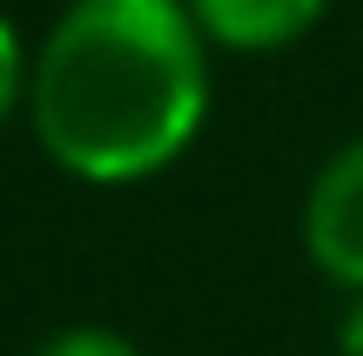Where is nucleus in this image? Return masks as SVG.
I'll return each instance as SVG.
<instances>
[{
	"label": "nucleus",
	"mask_w": 363,
	"mask_h": 356,
	"mask_svg": "<svg viewBox=\"0 0 363 356\" xmlns=\"http://www.w3.org/2000/svg\"><path fill=\"white\" fill-rule=\"evenodd\" d=\"M337 356H363V296H350V309L337 316Z\"/></svg>",
	"instance_id": "423d86ee"
},
{
	"label": "nucleus",
	"mask_w": 363,
	"mask_h": 356,
	"mask_svg": "<svg viewBox=\"0 0 363 356\" xmlns=\"http://www.w3.org/2000/svg\"><path fill=\"white\" fill-rule=\"evenodd\" d=\"M182 7L202 27V40L235 47V54H269V47L303 40L330 13V0H182Z\"/></svg>",
	"instance_id": "7ed1b4c3"
},
{
	"label": "nucleus",
	"mask_w": 363,
	"mask_h": 356,
	"mask_svg": "<svg viewBox=\"0 0 363 356\" xmlns=\"http://www.w3.org/2000/svg\"><path fill=\"white\" fill-rule=\"evenodd\" d=\"M27 94V61H21V34L7 27V13H0V121H7V108Z\"/></svg>",
	"instance_id": "39448f33"
},
{
	"label": "nucleus",
	"mask_w": 363,
	"mask_h": 356,
	"mask_svg": "<svg viewBox=\"0 0 363 356\" xmlns=\"http://www.w3.org/2000/svg\"><path fill=\"white\" fill-rule=\"evenodd\" d=\"M34 134L81 182H148L208 115V40L182 0H67L27 67Z\"/></svg>",
	"instance_id": "f257e3e1"
},
{
	"label": "nucleus",
	"mask_w": 363,
	"mask_h": 356,
	"mask_svg": "<svg viewBox=\"0 0 363 356\" xmlns=\"http://www.w3.org/2000/svg\"><path fill=\"white\" fill-rule=\"evenodd\" d=\"M34 356H142V350H135L128 336H115V330H88V323H81V330L48 336Z\"/></svg>",
	"instance_id": "20e7f679"
},
{
	"label": "nucleus",
	"mask_w": 363,
	"mask_h": 356,
	"mask_svg": "<svg viewBox=\"0 0 363 356\" xmlns=\"http://www.w3.org/2000/svg\"><path fill=\"white\" fill-rule=\"evenodd\" d=\"M303 249L330 282L363 296V134L316 168L303 202Z\"/></svg>",
	"instance_id": "f03ea898"
}]
</instances>
